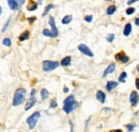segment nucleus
Listing matches in <instances>:
<instances>
[{
  "label": "nucleus",
  "instance_id": "obj_1",
  "mask_svg": "<svg viewBox=\"0 0 139 132\" xmlns=\"http://www.w3.org/2000/svg\"><path fill=\"white\" fill-rule=\"evenodd\" d=\"M27 96V91L25 89L23 88H19L16 90L14 95V99H13V103L12 105L14 107L20 106L25 102Z\"/></svg>",
  "mask_w": 139,
  "mask_h": 132
},
{
  "label": "nucleus",
  "instance_id": "obj_2",
  "mask_svg": "<svg viewBox=\"0 0 139 132\" xmlns=\"http://www.w3.org/2000/svg\"><path fill=\"white\" fill-rule=\"evenodd\" d=\"M78 107V102L74 100V96H68L63 102V111L67 114H69L71 112L75 109Z\"/></svg>",
  "mask_w": 139,
  "mask_h": 132
},
{
  "label": "nucleus",
  "instance_id": "obj_3",
  "mask_svg": "<svg viewBox=\"0 0 139 132\" xmlns=\"http://www.w3.org/2000/svg\"><path fill=\"white\" fill-rule=\"evenodd\" d=\"M39 118H40V112L37 111V112H34L31 116H29L27 118V124L29 126L30 130L34 129V127L37 124V122H38V120Z\"/></svg>",
  "mask_w": 139,
  "mask_h": 132
},
{
  "label": "nucleus",
  "instance_id": "obj_4",
  "mask_svg": "<svg viewBox=\"0 0 139 132\" xmlns=\"http://www.w3.org/2000/svg\"><path fill=\"white\" fill-rule=\"evenodd\" d=\"M59 66V62L55 61H43V70L44 72H50L55 70Z\"/></svg>",
  "mask_w": 139,
  "mask_h": 132
},
{
  "label": "nucleus",
  "instance_id": "obj_5",
  "mask_svg": "<svg viewBox=\"0 0 139 132\" xmlns=\"http://www.w3.org/2000/svg\"><path fill=\"white\" fill-rule=\"evenodd\" d=\"M49 24L51 26V31H50L51 32V37L52 38H56L58 36V34H59V31H58L57 27H56L55 18H54L53 16H50V18H49Z\"/></svg>",
  "mask_w": 139,
  "mask_h": 132
},
{
  "label": "nucleus",
  "instance_id": "obj_6",
  "mask_svg": "<svg viewBox=\"0 0 139 132\" xmlns=\"http://www.w3.org/2000/svg\"><path fill=\"white\" fill-rule=\"evenodd\" d=\"M78 49H79V50H80V52L83 53V54L86 55V56H90V57H93L94 56L93 52H92L91 50V49H90L86 44H80V45L78 46Z\"/></svg>",
  "mask_w": 139,
  "mask_h": 132
},
{
  "label": "nucleus",
  "instance_id": "obj_7",
  "mask_svg": "<svg viewBox=\"0 0 139 132\" xmlns=\"http://www.w3.org/2000/svg\"><path fill=\"white\" fill-rule=\"evenodd\" d=\"M114 57H115L116 61H121L122 63H127V62L129 61V57H128V56L125 54V52H123V51H121V52H119V53H117Z\"/></svg>",
  "mask_w": 139,
  "mask_h": 132
},
{
  "label": "nucleus",
  "instance_id": "obj_8",
  "mask_svg": "<svg viewBox=\"0 0 139 132\" xmlns=\"http://www.w3.org/2000/svg\"><path fill=\"white\" fill-rule=\"evenodd\" d=\"M130 102L132 107L137 106V102H138V94L137 91H131V95H130Z\"/></svg>",
  "mask_w": 139,
  "mask_h": 132
},
{
  "label": "nucleus",
  "instance_id": "obj_9",
  "mask_svg": "<svg viewBox=\"0 0 139 132\" xmlns=\"http://www.w3.org/2000/svg\"><path fill=\"white\" fill-rule=\"evenodd\" d=\"M114 70H115V64H114V63H110V64L107 66L105 71H104L103 74H102V78H106L108 74L113 73V72H114Z\"/></svg>",
  "mask_w": 139,
  "mask_h": 132
},
{
  "label": "nucleus",
  "instance_id": "obj_10",
  "mask_svg": "<svg viewBox=\"0 0 139 132\" xmlns=\"http://www.w3.org/2000/svg\"><path fill=\"white\" fill-rule=\"evenodd\" d=\"M36 102H37V100H36L35 97H30L29 100H28L27 102L26 103V106H25V111H28L29 109H31V108L35 105Z\"/></svg>",
  "mask_w": 139,
  "mask_h": 132
},
{
  "label": "nucleus",
  "instance_id": "obj_11",
  "mask_svg": "<svg viewBox=\"0 0 139 132\" xmlns=\"http://www.w3.org/2000/svg\"><path fill=\"white\" fill-rule=\"evenodd\" d=\"M8 4L11 10H16L20 8V5L18 4V1H16V0H8Z\"/></svg>",
  "mask_w": 139,
  "mask_h": 132
},
{
  "label": "nucleus",
  "instance_id": "obj_12",
  "mask_svg": "<svg viewBox=\"0 0 139 132\" xmlns=\"http://www.w3.org/2000/svg\"><path fill=\"white\" fill-rule=\"evenodd\" d=\"M96 99L99 101L101 103H104L106 101V95L103 91L102 90H98L96 92Z\"/></svg>",
  "mask_w": 139,
  "mask_h": 132
},
{
  "label": "nucleus",
  "instance_id": "obj_13",
  "mask_svg": "<svg viewBox=\"0 0 139 132\" xmlns=\"http://www.w3.org/2000/svg\"><path fill=\"white\" fill-rule=\"evenodd\" d=\"M118 86V83L115 81H108L106 84V89H107V91H111L112 90H113L114 88H116Z\"/></svg>",
  "mask_w": 139,
  "mask_h": 132
},
{
  "label": "nucleus",
  "instance_id": "obj_14",
  "mask_svg": "<svg viewBox=\"0 0 139 132\" xmlns=\"http://www.w3.org/2000/svg\"><path fill=\"white\" fill-rule=\"evenodd\" d=\"M38 8V4L34 1H29L28 2L27 6V10H29V11H34V10H37Z\"/></svg>",
  "mask_w": 139,
  "mask_h": 132
},
{
  "label": "nucleus",
  "instance_id": "obj_15",
  "mask_svg": "<svg viewBox=\"0 0 139 132\" xmlns=\"http://www.w3.org/2000/svg\"><path fill=\"white\" fill-rule=\"evenodd\" d=\"M131 31H132V26H131V23H127V24L125 26V28H124L123 34L125 35V37H127V36H129L130 34H131Z\"/></svg>",
  "mask_w": 139,
  "mask_h": 132
},
{
  "label": "nucleus",
  "instance_id": "obj_16",
  "mask_svg": "<svg viewBox=\"0 0 139 132\" xmlns=\"http://www.w3.org/2000/svg\"><path fill=\"white\" fill-rule=\"evenodd\" d=\"M61 65L63 66H68L71 65V56H66L61 61Z\"/></svg>",
  "mask_w": 139,
  "mask_h": 132
},
{
  "label": "nucleus",
  "instance_id": "obj_17",
  "mask_svg": "<svg viewBox=\"0 0 139 132\" xmlns=\"http://www.w3.org/2000/svg\"><path fill=\"white\" fill-rule=\"evenodd\" d=\"M28 38H29V32H28V31H25V32H23L20 35V37H19V40H20L21 42L25 41V40L28 39Z\"/></svg>",
  "mask_w": 139,
  "mask_h": 132
},
{
  "label": "nucleus",
  "instance_id": "obj_18",
  "mask_svg": "<svg viewBox=\"0 0 139 132\" xmlns=\"http://www.w3.org/2000/svg\"><path fill=\"white\" fill-rule=\"evenodd\" d=\"M72 20H73V16L71 15H68L64 16L63 19L62 20V23L64 25H67V24H69Z\"/></svg>",
  "mask_w": 139,
  "mask_h": 132
},
{
  "label": "nucleus",
  "instance_id": "obj_19",
  "mask_svg": "<svg viewBox=\"0 0 139 132\" xmlns=\"http://www.w3.org/2000/svg\"><path fill=\"white\" fill-rule=\"evenodd\" d=\"M40 96H41L42 100H46L50 96V93L46 89H42L41 92H40Z\"/></svg>",
  "mask_w": 139,
  "mask_h": 132
},
{
  "label": "nucleus",
  "instance_id": "obj_20",
  "mask_svg": "<svg viewBox=\"0 0 139 132\" xmlns=\"http://www.w3.org/2000/svg\"><path fill=\"white\" fill-rule=\"evenodd\" d=\"M115 11H116L115 5H110V6H108L107 9V14L108 15H113Z\"/></svg>",
  "mask_w": 139,
  "mask_h": 132
},
{
  "label": "nucleus",
  "instance_id": "obj_21",
  "mask_svg": "<svg viewBox=\"0 0 139 132\" xmlns=\"http://www.w3.org/2000/svg\"><path fill=\"white\" fill-rule=\"evenodd\" d=\"M127 78V73L125 72H123L120 73L119 77V82H121V83H125V78Z\"/></svg>",
  "mask_w": 139,
  "mask_h": 132
},
{
  "label": "nucleus",
  "instance_id": "obj_22",
  "mask_svg": "<svg viewBox=\"0 0 139 132\" xmlns=\"http://www.w3.org/2000/svg\"><path fill=\"white\" fill-rule=\"evenodd\" d=\"M53 8H54L53 4H49V5H47V6L45 7V9H44V13H43V16H44V15H46L49 14L50 10H52Z\"/></svg>",
  "mask_w": 139,
  "mask_h": 132
},
{
  "label": "nucleus",
  "instance_id": "obj_23",
  "mask_svg": "<svg viewBox=\"0 0 139 132\" xmlns=\"http://www.w3.org/2000/svg\"><path fill=\"white\" fill-rule=\"evenodd\" d=\"M3 44H4V46H7V47L11 46V40H10V38H4L3 39Z\"/></svg>",
  "mask_w": 139,
  "mask_h": 132
},
{
  "label": "nucleus",
  "instance_id": "obj_24",
  "mask_svg": "<svg viewBox=\"0 0 139 132\" xmlns=\"http://www.w3.org/2000/svg\"><path fill=\"white\" fill-rule=\"evenodd\" d=\"M114 38H115V35H114L113 33H109V34H108V35L107 36L106 39H107V42L111 43V42H113V40H114Z\"/></svg>",
  "mask_w": 139,
  "mask_h": 132
},
{
  "label": "nucleus",
  "instance_id": "obj_25",
  "mask_svg": "<svg viewBox=\"0 0 139 132\" xmlns=\"http://www.w3.org/2000/svg\"><path fill=\"white\" fill-rule=\"evenodd\" d=\"M135 11H136L135 8H133V7H129L127 10H125V13H126V15H131L134 14Z\"/></svg>",
  "mask_w": 139,
  "mask_h": 132
},
{
  "label": "nucleus",
  "instance_id": "obj_26",
  "mask_svg": "<svg viewBox=\"0 0 139 132\" xmlns=\"http://www.w3.org/2000/svg\"><path fill=\"white\" fill-rule=\"evenodd\" d=\"M125 127H126V129H127V130L129 132H132L134 130V129H135L136 125L133 124H128L125 125Z\"/></svg>",
  "mask_w": 139,
  "mask_h": 132
},
{
  "label": "nucleus",
  "instance_id": "obj_27",
  "mask_svg": "<svg viewBox=\"0 0 139 132\" xmlns=\"http://www.w3.org/2000/svg\"><path fill=\"white\" fill-rule=\"evenodd\" d=\"M43 35L45 37H51V32L49 29H44L43 30Z\"/></svg>",
  "mask_w": 139,
  "mask_h": 132
},
{
  "label": "nucleus",
  "instance_id": "obj_28",
  "mask_svg": "<svg viewBox=\"0 0 139 132\" xmlns=\"http://www.w3.org/2000/svg\"><path fill=\"white\" fill-rule=\"evenodd\" d=\"M10 20H11V17H10V18L7 20V21H6V23L4 24V27H3V29H2V32H4L6 30H7V28H8V26H9V24H10Z\"/></svg>",
  "mask_w": 139,
  "mask_h": 132
},
{
  "label": "nucleus",
  "instance_id": "obj_29",
  "mask_svg": "<svg viewBox=\"0 0 139 132\" xmlns=\"http://www.w3.org/2000/svg\"><path fill=\"white\" fill-rule=\"evenodd\" d=\"M92 20H93V15H91L85 16V20H86V22H91Z\"/></svg>",
  "mask_w": 139,
  "mask_h": 132
},
{
  "label": "nucleus",
  "instance_id": "obj_30",
  "mask_svg": "<svg viewBox=\"0 0 139 132\" xmlns=\"http://www.w3.org/2000/svg\"><path fill=\"white\" fill-rule=\"evenodd\" d=\"M50 107L51 108H56L57 107V103H56V100H53L50 103Z\"/></svg>",
  "mask_w": 139,
  "mask_h": 132
},
{
  "label": "nucleus",
  "instance_id": "obj_31",
  "mask_svg": "<svg viewBox=\"0 0 139 132\" xmlns=\"http://www.w3.org/2000/svg\"><path fill=\"white\" fill-rule=\"evenodd\" d=\"M27 20L29 23H33L34 20H36V17H30V18L27 19Z\"/></svg>",
  "mask_w": 139,
  "mask_h": 132
},
{
  "label": "nucleus",
  "instance_id": "obj_32",
  "mask_svg": "<svg viewBox=\"0 0 139 132\" xmlns=\"http://www.w3.org/2000/svg\"><path fill=\"white\" fill-rule=\"evenodd\" d=\"M35 93H36V90H35V89H32V91H31L30 97H35Z\"/></svg>",
  "mask_w": 139,
  "mask_h": 132
},
{
  "label": "nucleus",
  "instance_id": "obj_33",
  "mask_svg": "<svg viewBox=\"0 0 139 132\" xmlns=\"http://www.w3.org/2000/svg\"><path fill=\"white\" fill-rule=\"evenodd\" d=\"M135 84H136V87H137V90H139V78H136V83H135Z\"/></svg>",
  "mask_w": 139,
  "mask_h": 132
},
{
  "label": "nucleus",
  "instance_id": "obj_34",
  "mask_svg": "<svg viewBox=\"0 0 139 132\" xmlns=\"http://www.w3.org/2000/svg\"><path fill=\"white\" fill-rule=\"evenodd\" d=\"M69 124H70V126H71V132H74V125H73L72 120H69Z\"/></svg>",
  "mask_w": 139,
  "mask_h": 132
},
{
  "label": "nucleus",
  "instance_id": "obj_35",
  "mask_svg": "<svg viewBox=\"0 0 139 132\" xmlns=\"http://www.w3.org/2000/svg\"><path fill=\"white\" fill-rule=\"evenodd\" d=\"M135 24L137 25V26H139V17H137V18H135Z\"/></svg>",
  "mask_w": 139,
  "mask_h": 132
},
{
  "label": "nucleus",
  "instance_id": "obj_36",
  "mask_svg": "<svg viewBox=\"0 0 139 132\" xmlns=\"http://www.w3.org/2000/svg\"><path fill=\"white\" fill-rule=\"evenodd\" d=\"M136 2H137V0H132V1H128V2H127V4H128V5H131V4H134V3H136Z\"/></svg>",
  "mask_w": 139,
  "mask_h": 132
},
{
  "label": "nucleus",
  "instance_id": "obj_37",
  "mask_svg": "<svg viewBox=\"0 0 139 132\" xmlns=\"http://www.w3.org/2000/svg\"><path fill=\"white\" fill-rule=\"evenodd\" d=\"M109 132H123L121 130H119V129H117V130H110Z\"/></svg>",
  "mask_w": 139,
  "mask_h": 132
},
{
  "label": "nucleus",
  "instance_id": "obj_38",
  "mask_svg": "<svg viewBox=\"0 0 139 132\" xmlns=\"http://www.w3.org/2000/svg\"><path fill=\"white\" fill-rule=\"evenodd\" d=\"M68 91H69V89H68V87H64L63 92L64 93H68Z\"/></svg>",
  "mask_w": 139,
  "mask_h": 132
},
{
  "label": "nucleus",
  "instance_id": "obj_39",
  "mask_svg": "<svg viewBox=\"0 0 139 132\" xmlns=\"http://www.w3.org/2000/svg\"><path fill=\"white\" fill-rule=\"evenodd\" d=\"M91 120V117H90L89 118H88L87 120H86V129H87V125H88V123H89V121Z\"/></svg>",
  "mask_w": 139,
  "mask_h": 132
},
{
  "label": "nucleus",
  "instance_id": "obj_40",
  "mask_svg": "<svg viewBox=\"0 0 139 132\" xmlns=\"http://www.w3.org/2000/svg\"><path fill=\"white\" fill-rule=\"evenodd\" d=\"M2 12H3V10H2V7L0 6V15H1V14H2Z\"/></svg>",
  "mask_w": 139,
  "mask_h": 132
},
{
  "label": "nucleus",
  "instance_id": "obj_41",
  "mask_svg": "<svg viewBox=\"0 0 139 132\" xmlns=\"http://www.w3.org/2000/svg\"><path fill=\"white\" fill-rule=\"evenodd\" d=\"M137 72H139V64L137 66Z\"/></svg>",
  "mask_w": 139,
  "mask_h": 132
}]
</instances>
